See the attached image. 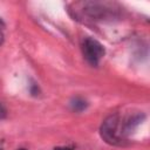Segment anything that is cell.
<instances>
[{
    "label": "cell",
    "instance_id": "obj_1",
    "mask_svg": "<svg viewBox=\"0 0 150 150\" xmlns=\"http://www.w3.org/2000/svg\"><path fill=\"white\" fill-rule=\"evenodd\" d=\"M118 116L117 115H111L107 117L100 129L101 137L103 138L104 142L111 145H121L122 144V136L118 134Z\"/></svg>",
    "mask_w": 150,
    "mask_h": 150
},
{
    "label": "cell",
    "instance_id": "obj_2",
    "mask_svg": "<svg viewBox=\"0 0 150 150\" xmlns=\"http://www.w3.org/2000/svg\"><path fill=\"white\" fill-rule=\"evenodd\" d=\"M82 47H83V54L86 60L90 64L97 66L101 59L104 56V47L97 40L91 38L84 39Z\"/></svg>",
    "mask_w": 150,
    "mask_h": 150
},
{
    "label": "cell",
    "instance_id": "obj_3",
    "mask_svg": "<svg viewBox=\"0 0 150 150\" xmlns=\"http://www.w3.org/2000/svg\"><path fill=\"white\" fill-rule=\"evenodd\" d=\"M82 9L93 20H98V19L107 16L108 9H110V8H105L104 5H102L100 2H86L83 5Z\"/></svg>",
    "mask_w": 150,
    "mask_h": 150
},
{
    "label": "cell",
    "instance_id": "obj_4",
    "mask_svg": "<svg viewBox=\"0 0 150 150\" xmlns=\"http://www.w3.org/2000/svg\"><path fill=\"white\" fill-rule=\"evenodd\" d=\"M143 118H144V115H143V114H137V115L130 117V118L124 123L121 134H122V135H125V134H128V132H131V130H134V129L142 122Z\"/></svg>",
    "mask_w": 150,
    "mask_h": 150
},
{
    "label": "cell",
    "instance_id": "obj_5",
    "mask_svg": "<svg viewBox=\"0 0 150 150\" xmlns=\"http://www.w3.org/2000/svg\"><path fill=\"white\" fill-rule=\"evenodd\" d=\"M87 105H88V103H87L84 100L80 98V97L73 98L71 102H70V107H71V109H73L74 111H77V112L83 111V110L87 108Z\"/></svg>",
    "mask_w": 150,
    "mask_h": 150
},
{
    "label": "cell",
    "instance_id": "obj_6",
    "mask_svg": "<svg viewBox=\"0 0 150 150\" xmlns=\"http://www.w3.org/2000/svg\"><path fill=\"white\" fill-rule=\"evenodd\" d=\"M4 28H5V23L0 19V45H2V42H4V33H2V29Z\"/></svg>",
    "mask_w": 150,
    "mask_h": 150
},
{
    "label": "cell",
    "instance_id": "obj_7",
    "mask_svg": "<svg viewBox=\"0 0 150 150\" xmlns=\"http://www.w3.org/2000/svg\"><path fill=\"white\" fill-rule=\"evenodd\" d=\"M5 116H6V109H5L4 105L0 103V120H1V118H5Z\"/></svg>",
    "mask_w": 150,
    "mask_h": 150
},
{
    "label": "cell",
    "instance_id": "obj_8",
    "mask_svg": "<svg viewBox=\"0 0 150 150\" xmlns=\"http://www.w3.org/2000/svg\"><path fill=\"white\" fill-rule=\"evenodd\" d=\"M30 91H32V94H33V95H36V94L39 93V88H38L35 84H33V86H32V88H30Z\"/></svg>",
    "mask_w": 150,
    "mask_h": 150
},
{
    "label": "cell",
    "instance_id": "obj_9",
    "mask_svg": "<svg viewBox=\"0 0 150 150\" xmlns=\"http://www.w3.org/2000/svg\"><path fill=\"white\" fill-rule=\"evenodd\" d=\"M54 150H73V149L69 148V146H57V148H55Z\"/></svg>",
    "mask_w": 150,
    "mask_h": 150
},
{
    "label": "cell",
    "instance_id": "obj_10",
    "mask_svg": "<svg viewBox=\"0 0 150 150\" xmlns=\"http://www.w3.org/2000/svg\"><path fill=\"white\" fill-rule=\"evenodd\" d=\"M18 150H26V149H18Z\"/></svg>",
    "mask_w": 150,
    "mask_h": 150
}]
</instances>
